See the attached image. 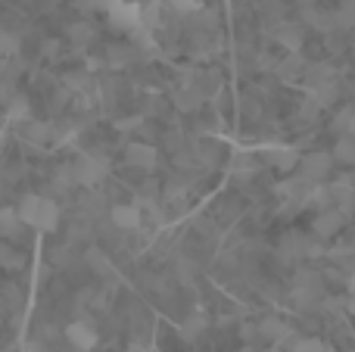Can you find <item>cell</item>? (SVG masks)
Segmentation results:
<instances>
[{
	"label": "cell",
	"instance_id": "obj_1",
	"mask_svg": "<svg viewBox=\"0 0 355 352\" xmlns=\"http://www.w3.org/2000/svg\"><path fill=\"white\" fill-rule=\"evenodd\" d=\"M16 212L22 218V225L41 231V234H47V231H53L60 225V206H56V200L41 197V193H25L19 200Z\"/></svg>",
	"mask_w": 355,
	"mask_h": 352
},
{
	"label": "cell",
	"instance_id": "obj_2",
	"mask_svg": "<svg viewBox=\"0 0 355 352\" xmlns=\"http://www.w3.org/2000/svg\"><path fill=\"white\" fill-rule=\"evenodd\" d=\"M103 12H106L112 28L128 31V35L144 25V6L135 3V0H106Z\"/></svg>",
	"mask_w": 355,
	"mask_h": 352
},
{
	"label": "cell",
	"instance_id": "obj_3",
	"mask_svg": "<svg viewBox=\"0 0 355 352\" xmlns=\"http://www.w3.org/2000/svg\"><path fill=\"white\" fill-rule=\"evenodd\" d=\"M259 159L265 162V166L277 168V172H296L300 168V150L290 147V143H281V141H268V143H259L256 147Z\"/></svg>",
	"mask_w": 355,
	"mask_h": 352
},
{
	"label": "cell",
	"instance_id": "obj_4",
	"mask_svg": "<svg viewBox=\"0 0 355 352\" xmlns=\"http://www.w3.org/2000/svg\"><path fill=\"white\" fill-rule=\"evenodd\" d=\"M72 172H75V184L97 187V184H103L106 172H110V162L97 153H81L78 159L72 162Z\"/></svg>",
	"mask_w": 355,
	"mask_h": 352
},
{
	"label": "cell",
	"instance_id": "obj_5",
	"mask_svg": "<svg viewBox=\"0 0 355 352\" xmlns=\"http://www.w3.org/2000/svg\"><path fill=\"white\" fill-rule=\"evenodd\" d=\"M334 166H337V162H334V156L327 153V150H312V153H306L300 159L296 172H300V178L306 181V184H324L327 175L334 172Z\"/></svg>",
	"mask_w": 355,
	"mask_h": 352
},
{
	"label": "cell",
	"instance_id": "obj_6",
	"mask_svg": "<svg viewBox=\"0 0 355 352\" xmlns=\"http://www.w3.org/2000/svg\"><path fill=\"white\" fill-rule=\"evenodd\" d=\"M66 340L72 343V349L91 352L94 346H97L100 334H97V328H94L91 322H85V318H75L72 324H66Z\"/></svg>",
	"mask_w": 355,
	"mask_h": 352
},
{
	"label": "cell",
	"instance_id": "obj_7",
	"mask_svg": "<svg viewBox=\"0 0 355 352\" xmlns=\"http://www.w3.org/2000/svg\"><path fill=\"white\" fill-rule=\"evenodd\" d=\"M259 166H262V159H259L256 150L237 147L231 153V159H227V175H234V178H252L259 172Z\"/></svg>",
	"mask_w": 355,
	"mask_h": 352
},
{
	"label": "cell",
	"instance_id": "obj_8",
	"mask_svg": "<svg viewBox=\"0 0 355 352\" xmlns=\"http://www.w3.org/2000/svg\"><path fill=\"white\" fill-rule=\"evenodd\" d=\"M343 225H346V215L337 209V206H331V209L315 215L312 231H315V237H321V240H331V237H337L340 231H343Z\"/></svg>",
	"mask_w": 355,
	"mask_h": 352
},
{
	"label": "cell",
	"instance_id": "obj_9",
	"mask_svg": "<svg viewBox=\"0 0 355 352\" xmlns=\"http://www.w3.org/2000/svg\"><path fill=\"white\" fill-rule=\"evenodd\" d=\"M309 187H312V184H306V181H302L300 175H290V178H284L281 184H277V191H275V193L284 200V203L296 206V209H306Z\"/></svg>",
	"mask_w": 355,
	"mask_h": 352
},
{
	"label": "cell",
	"instance_id": "obj_10",
	"mask_svg": "<svg viewBox=\"0 0 355 352\" xmlns=\"http://www.w3.org/2000/svg\"><path fill=\"white\" fill-rule=\"evenodd\" d=\"M256 328H259V337H265L271 346H284V343L293 340V331H290V324L284 322V318H277V315L262 318Z\"/></svg>",
	"mask_w": 355,
	"mask_h": 352
},
{
	"label": "cell",
	"instance_id": "obj_11",
	"mask_svg": "<svg viewBox=\"0 0 355 352\" xmlns=\"http://www.w3.org/2000/svg\"><path fill=\"white\" fill-rule=\"evenodd\" d=\"M110 222L116 225L119 231H137L144 222V212H141V203H119L110 209Z\"/></svg>",
	"mask_w": 355,
	"mask_h": 352
},
{
	"label": "cell",
	"instance_id": "obj_12",
	"mask_svg": "<svg viewBox=\"0 0 355 352\" xmlns=\"http://www.w3.org/2000/svg\"><path fill=\"white\" fill-rule=\"evenodd\" d=\"M331 81H337V69L327 66V62H309L306 72H302V87H306L309 94L321 91V87L331 85Z\"/></svg>",
	"mask_w": 355,
	"mask_h": 352
},
{
	"label": "cell",
	"instance_id": "obj_13",
	"mask_svg": "<svg viewBox=\"0 0 355 352\" xmlns=\"http://www.w3.org/2000/svg\"><path fill=\"white\" fill-rule=\"evenodd\" d=\"M156 159H159V153H156V147L153 143H144V141H135V143H128L125 147V162H128L131 168H153L156 166Z\"/></svg>",
	"mask_w": 355,
	"mask_h": 352
},
{
	"label": "cell",
	"instance_id": "obj_14",
	"mask_svg": "<svg viewBox=\"0 0 355 352\" xmlns=\"http://www.w3.org/2000/svg\"><path fill=\"white\" fill-rule=\"evenodd\" d=\"M19 134H22V141L31 143V147H44V143L53 141V125L37 122V118H28V122L19 128Z\"/></svg>",
	"mask_w": 355,
	"mask_h": 352
},
{
	"label": "cell",
	"instance_id": "obj_15",
	"mask_svg": "<svg viewBox=\"0 0 355 352\" xmlns=\"http://www.w3.org/2000/svg\"><path fill=\"white\" fill-rule=\"evenodd\" d=\"M28 118H31L28 97H22V94H12V97L6 100V106H3V122L6 125H19V128H22Z\"/></svg>",
	"mask_w": 355,
	"mask_h": 352
},
{
	"label": "cell",
	"instance_id": "obj_16",
	"mask_svg": "<svg viewBox=\"0 0 355 352\" xmlns=\"http://www.w3.org/2000/svg\"><path fill=\"white\" fill-rule=\"evenodd\" d=\"M331 200H334V206H337L343 215H349V212L355 209V187H352V181L349 178H340V181H331Z\"/></svg>",
	"mask_w": 355,
	"mask_h": 352
},
{
	"label": "cell",
	"instance_id": "obj_17",
	"mask_svg": "<svg viewBox=\"0 0 355 352\" xmlns=\"http://www.w3.org/2000/svg\"><path fill=\"white\" fill-rule=\"evenodd\" d=\"M275 37L287 53H300L302 41H306V31H302V25H296V22H284V25H277Z\"/></svg>",
	"mask_w": 355,
	"mask_h": 352
},
{
	"label": "cell",
	"instance_id": "obj_18",
	"mask_svg": "<svg viewBox=\"0 0 355 352\" xmlns=\"http://www.w3.org/2000/svg\"><path fill=\"white\" fill-rule=\"evenodd\" d=\"M306 66L309 62L302 60V53H284L281 60H277V66H275V75L281 81H296V78H302Z\"/></svg>",
	"mask_w": 355,
	"mask_h": 352
},
{
	"label": "cell",
	"instance_id": "obj_19",
	"mask_svg": "<svg viewBox=\"0 0 355 352\" xmlns=\"http://www.w3.org/2000/svg\"><path fill=\"white\" fill-rule=\"evenodd\" d=\"M202 100H206V97H202L193 85H184L181 91L175 94V103H178V109H181V112H196L202 106Z\"/></svg>",
	"mask_w": 355,
	"mask_h": 352
},
{
	"label": "cell",
	"instance_id": "obj_20",
	"mask_svg": "<svg viewBox=\"0 0 355 352\" xmlns=\"http://www.w3.org/2000/svg\"><path fill=\"white\" fill-rule=\"evenodd\" d=\"M331 156H334V162H340V166L355 168V137H340V141L334 143Z\"/></svg>",
	"mask_w": 355,
	"mask_h": 352
},
{
	"label": "cell",
	"instance_id": "obj_21",
	"mask_svg": "<svg viewBox=\"0 0 355 352\" xmlns=\"http://www.w3.org/2000/svg\"><path fill=\"white\" fill-rule=\"evenodd\" d=\"M22 234V218H19V212L16 209H0V237H19Z\"/></svg>",
	"mask_w": 355,
	"mask_h": 352
},
{
	"label": "cell",
	"instance_id": "obj_22",
	"mask_svg": "<svg viewBox=\"0 0 355 352\" xmlns=\"http://www.w3.org/2000/svg\"><path fill=\"white\" fill-rule=\"evenodd\" d=\"M306 206H315L318 212L331 209V206H334V200H331V187H327V184H312V187H309Z\"/></svg>",
	"mask_w": 355,
	"mask_h": 352
},
{
	"label": "cell",
	"instance_id": "obj_23",
	"mask_svg": "<svg viewBox=\"0 0 355 352\" xmlns=\"http://www.w3.org/2000/svg\"><path fill=\"white\" fill-rule=\"evenodd\" d=\"M302 22L312 25V28H318V31H331L334 28V12H321V10H315V6H306V10H302Z\"/></svg>",
	"mask_w": 355,
	"mask_h": 352
},
{
	"label": "cell",
	"instance_id": "obj_24",
	"mask_svg": "<svg viewBox=\"0 0 355 352\" xmlns=\"http://www.w3.org/2000/svg\"><path fill=\"white\" fill-rule=\"evenodd\" d=\"M22 265H25V256L16 247H10V243H0V268L3 272H19Z\"/></svg>",
	"mask_w": 355,
	"mask_h": 352
},
{
	"label": "cell",
	"instance_id": "obj_25",
	"mask_svg": "<svg viewBox=\"0 0 355 352\" xmlns=\"http://www.w3.org/2000/svg\"><path fill=\"white\" fill-rule=\"evenodd\" d=\"M131 41H135V47H141V53H153L156 56V50H159V44H156V37H153V28H147V25H141L137 31H131Z\"/></svg>",
	"mask_w": 355,
	"mask_h": 352
},
{
	"label": "cell",
	"instance_id": "obj_26",
	"mask_svg": "<svg viewBox=\"0 0 355 352\" xmlns=\"http://www.w3.org/2000/svg\"><path fill=\"white\" fill-rule=\"evenodd\" d=\"M334 128L343 131V137H355V103L337 112V118H334Z\"/></svg>",
	"mask_w": 355,
	"mask_h": 352
},
{
	"label": "cell",
	"instance_id": "obj_27",
	"mask_svg": "<svg viewBox=\"0 0 355 352\" xmlns=\"http://www.w3.org/2000/svg\"><path fill=\"white\" fill-rule=\"evenodd\" d=\"M327 343L318 337H293L290 340V352H324Z\"/></svg>",
	"mask_w": 355,
	"mask_h": 352
},
{
	"label": "cell",
	"instance_id": "obj_28",
	"mask_svg": "<svg viewBox=\"0 0 355 352\" xmlns=\"http://www.w3.org/2000/svg\"><path fill=\"white\" fill-rule=\"evenodd\" d=\"M352 25H355V0L343 3L334 12V28H352Z\"/></svg>",
	"mask_w": 355,
	"mask_h": 352
},
{
	"label": "cell",
	"instance_id": "obj_29",
	"mask_svg": "<svg viewBox=\"0 0 355 352\" xmlns=\"http://www.w3.org/2000/svg\"><path fill=\"white\" fill-rule=\"evenodd\" d=\"M85 259H87V265H91L94 268V272H100V274H112V265H110V259H106V256L103 253H100V249H87V256H85Z\"/></svg>",
	"mask_w": 355,
	"mask_h": 352
},
{
	"label": "cell",
	"instance_id": "obj_30",
	"mask_svg": "<svg viewBox=\"0 0 355 352\" xmlns=\"http://www.w3.org/2000/svg\"><path fill=\"white\" fill-rule=\"evenodd\" d=\"M69 37H72L75 44H87L94 37V28L87 22H75V25H69Z\"/></svg>",
	"mask_w": 355,
	"mask_h": 352
},
{
	"label": "cell",
	"instance_id": "obj_31",
	"mask_svg": "<svg viewBox=\"0 0 355 352\" xmlns=\"http://www.w3.org/2000/svg\"><path fill=\"white\" fill-rule=\"evenodd\" d=\"M19 50V37L0 28V56H12Z\"/></svg>",
	"mask_w": 355,
	"mask_h": 352
},
{
	"label": "cell",
	"instance_id": "obj_32",
	"mask_svg": "<svg viewBox=\"0 0 355 352\" xmlns=\"http://www.w3.org/2000/svg\"><path fill=\"white\" fill-rule=\"evenodd\" d=\"M128 60H131V50L128 47H110V66L112 69L128 66Z\"/></svg>",
	"mask_w": 355,
	"mask_h": 352
},
{
	"label": "cell",
	"instance_id": "obj_33",
	"mask_svg": "<svg viewBox=\"0 0 355 352\" xmlns=\"http://www.w3.org/2000/svg\"><path fill=\"white\" fill-rule=\"evenodd\" d=\"M166 3L172 6L175 12H184V16H187V12H200L202 10L200 0H166Z\"/></svg>",
	"mask_w": 355,
	"mask_h": 352
},
{
	"label": "cell",
	"instance_id": "obj_34",
	"mask_svg": "<svg viewBox=\"0 0 355 352\" xmlns=\"http://www.w3.org/2000/svg\"><path fill=\"white\" fill-rule=\"evenodd\" d=\"M106 0H78V10L81 12H94V10H103Z\"/></svg>",
	"mask_w": 355,
	"mask_h": 352
},
{
	"label": "cell",
	"instance_id": "obj_35",
	"mask_svg": "<svg viewBox=\"0 0 355 352\" xmlns=\"http://www.w3.org/2000/svg\"><path fill=\"white\" fill-rule=\"evenodd\" d=\"M137 122H141V116H131V118H119V122H116V128H119V131H135V128H137Z\"/></svg>",
	"mask_w": 355,
	"mask_h": 352
},
{
	"label": "cell",
	"instance_id": "obj_36",
	"mask_svg": "<svg viewBox=\"0 0 355 352\" xmlns=\"http://www.w3.org/2000/svg\"><path fill=\"white\" fill-rule=\"evenodd\" d=\"M22 352H47V346H44L41 340H28V343L22 346Z\"/></svg>",
	"mask_w": 355,
	"mask_h": 352
},
{
	"label": "cell",
	"instance_id": "obj_37",
	"mask_svg": "<svg viewBox=\"0 0 355 352\" xmlns=\"http://www.w3.org/2000/svg\"><path fill=\"white\" fill-rule=\"evenodd\" d=\"M10 97H12V94H10V85H6V81L0 78V103H6Z\"/></svg>",
	"mask_w": 355,
	"mask_h": 352
},
{
	"label": "cell",
	"instance_id": "obj_38",
	"mask_svg": "<svg viewBox=\"0 0 355 352\" xmlns=\"http://www.w3.org/2000/svg\"><path fill=\"white\" fill-rule=\"evenodd\" d=\"M349 290L355 293V272H352V278H349Z\"/></svg>",
	"mask_w": 355,
	"mask_h": 352
},
{
	"label": "cell",
	"instance_id": "obj_39",
	"mask_svg": "<svg viewBox=\"0 0 355 352\" xmlns=\"http://www.w3.org/2000/svg\"><path fill=\"white\" fill-rule=\"evenodd\" d=\"M268 352H290V349H284V346H275V349H268Z\"/></svg>",
	"mask_w": 355,
	"mask_h": 352
},
{
	"label": "cell",
	"instance_id": "obj_40",
	"mask_svg": "<svg viewBox=\"0 0 355 352\" xmlns=\"http://www.w3.org/2000/svg\"><path fill=\"white\" fill-rule=\"evenodd\" d=\"M302 3H306V6H312V3H315V0H302Z\"/></svg>",
	"mask_w": 355,
	"mask_h": 352
},
{
	"label": "cell",
	"instance_id": "obj_41",
	"mask_svg": "<svg viewBox=\"0 0 355 352\" xmlns=\"http://www.w3.org/2000/svg\"><path fill=\"white\" fill-rule=\"evenodd\" d=\"M0 131H3V122H0Z\"/></svg>",
	"mask_w": 355,
	"mask_h": 352
},
{
	"label": "cell",
	"instance_id": "obj_42",
	"mask_svg": "<svg viewBox=\"0 0 355 352\" xmlns=\"http://www.w3.org/2000/svg\"><path fill=\"white\" fill-rule=\"evenodd\" d=\"M352 352H355V349H352Z\"/></svg>",
	"mask_w": 355,
	"mask_h": 352
}]
</instances>
